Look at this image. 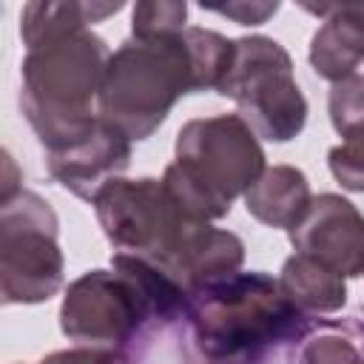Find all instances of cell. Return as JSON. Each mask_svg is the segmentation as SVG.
<instances>
[{"label": "cell", "mask_w": 364, "mask_h": 364, "mask_svg": "<svg viewBox=\"0 0 364 364\" xmlns=\"http://www.w3.org/2000/svg\"><path fill=\"white\" fill-rule=\"evenodd\" d=\"M94 213L117 253L171 276L188 296L239 273L245 242L191 216L162 179H114L94 196Z\"/></svg>", "instance_id": "1"}, {"label": "cell", "mask_w": 364, "mask_h": 364, "mask_svg": "<svg viewBox=\"0 0 364 364\" xmlns=\"http://www.w3.org/2000/svg\"><path fill=\"white\" fill-rule=\"evenodd\" d=\"M307 321L310 316L287 301L279 279L250 270L196 290L179 324L191 364H267Z\"/></svg>", "instance_id": "2"}, {"label": "cell", "mask_w": 364, "mask_h": 364, "mask_svg": "<svg viewBox=\"0 0 364 364\" xmlns=\"http://www.w3.org/2000/svg\"><path fill=\"white\" fill-rule=\"evenodd\" d=\"M188 293L159 267L114 253L111 270H88L74 279L60 304V330L80 347L125 353L151 327L182 321Z\"/></svg>", "instance_id": "3"}, {"label": "cell", "mask_w": 364, "mask_h": 364, "mask_svg": "<svg viewBox=\"0 0 364 364\" xmlns=\"http://www.w3.org/2000/svg\"><path fill=\"white\" fill-rule=\"evenodd\" d=\"M108 57L105 40L91 28L26 51L20 111L46 151L74 142L97 122V97Z\"/></svg>", "instance_id": "4"}, {"label": "cell", "mask_w": 364, "mask_h": 364, "mask_svg": "<svg viewBox=\"0 0 364 364\" xmlns=\"http://www.w3.org/2000/svg\"><path fill=\"white\" fill-rule=\"evenodd\" d=\"M264 168L253 128L239 114H216L179 128L162 182L191 216L213 222L230 213L236 196H245Z\"/></svg>", "instance_id": "5"}, {"label": "cell", "mask_w": 364, "mask_h": 364, "mask_svg": "<svg viewBox=\"0 0 364 364\" xmlns=\"http://www.w3.org/2000/svg\"><path fill=\"white\" fill-rule=\"evenodd\" d=\"M185 28L162 37H128L108 57L97 114L131 142L148 139L168 119L179 97L196 94Z\"/></svg>", "instance_id": "6"}, {"label": "cell", "mask_w": 364, "mask_h": 364, "mask_svg": "<svg viewBox=\"0 0 364 364\" xmlns=\"http://www.w3.org/2000/svg\"><path fill=\"white\" fill-rule=\"evenodd\" d=\"M216 94L233 100L239 117L267 142H290L307 122V100L293 77V60L279 40L264 34L236 40L230 71Z\"/></svg>", "instance_id": "7"}, {"label": "cell", "mask_w": 364, "mask_h": 364, "mask_svg": "<svg viewBox=\"0 0 364 364\" xmlns=\"http://www.w3.org/2000/svg\"><path fill=\"white\" fill-rule=\"evenodd\" d=\"M60 222L34 191L0 196V296L3 304H40L63 287Z\"/></svg>", "instance_id": "8"}, {"label": "cell", "mask_w": 364, "mask_h": 364, "mask_svg": "<svg viewBox=\"0 0 364 364\" xmlns=\"http://www.w3.org/2000/svg\"><path fill=\"white\" fill-rule=\"evenodd\" d=\"M287 236L296 253L324 262L344 279L364 276V216L341 193L313 196L307 213Z\"/></svg>", "instance_id": "9"}, {"label": "cell", "mask_w": 364, "mask_h": 364, "mask_svg": "<svg viewBox=\"0 0 364 364\" xmlns=\"http://www.w3.org/2000/svg\"><path fill=\"white\" fill-rule=\"evenodd\" d=\"M131 165V139L111 122L100 119L74 142L46 151V171L74 196L94 202V196Z\"/></svg>", "instance_id": "10"}, {"label": "cell", "mask_w": 364, "mask_h": 364, "mask_svg": "<svg viewBox=\"0 0 364 364\" xmlns=\"http://www.w3.org/2000/svg\"><path fill=\"white\" fill-rule=\"evenodd\" d=\"M321 20L310 40V65L318 77L341 82L364 63V3H301Z\"/></svg>", "instance_id": "11"}, {"label": "cell", "mask_w": 364, "mask_h": 364, "mask_svg": "<svg viewBox=\"0 0 364 364\" xmlns=\"http://www.w3.org/2000/svg\"><path fill=\"white\" fill-rule=\"evenodd\" d=\"M327 111L341 142L330 148L327 168L347 191L364 193V74L333 82Z\"/></svg>", "instance_id": "12"}, {"label": "cell", "mask_w": 364, "mask_h": 364, "mask_svg": "<svg viewBox=\"0 0 364 364\" xmlns=\"http://www.w3.org/2000/svg\"><path fill=\"white\" fill-rule=\"evenodd\" d=\"M313 202L307 176L293 165H273L264 168V173L245 191V208L247 213L267 225L293 230L299 219L307 213Z\"/></svg>", "instance_id": "13"}, {"label": "cell", "mask_w": 364, "mask_h": 364, "mask_svg": "<svg viewBox=\"0 0 364 364\" xmlns=\"http://www.w3.org/2000/svg\"><path fill=\"white\" fill-rule=\"evenodd\" d=\"M279 287L287 296V301L304 316L336 313L347 304L344 276L304 253H293L282 264Z\"/></svg>", "instance_id": "14"}, {"label": "cell", "mask_w": 364, "mask_h": 364, "mask_svg": "<svg viewBox=\"0 0 364 364\" xmlns=\"http://www.w3.org/2000/svg\"><path fill=\"white\" fill-rule=\"evenodd\" d=\"M290 364H364L358 318H310L290 341Z\"/></svg>", "instance_id": "15"}, {"label": "cell", "mask_w": 364, "mask_h": 364, "mask_svg": "<svg viewBox=\"0 0 364 364\" xmlns=\"http://www.w3.org/2000/svg\"><path fill=\"white\" fill-rule=\"evenodd\" d=\"M122 9V3H77V0H65V3H46V0H34L26 3L20 11V37L28 48L46 46L57 37L65 34H77L85 31L88 23H100L111 14H117Z\"/></svg>", "instance_id": "16"}, {"label": "cell", "mask_w": 364, "mask_h": 364, "mask_svg": "<svg viewBox=\"0 0 364 364\" xmlns=\"http://www.w3.org/2000/svg\"><path fill=\"white\" fill-rule=\"evenodd\" d=\"M188 6L173 0H145L131 11V37H162L185 28Z\"/></svg>", "instance_id": "17"}, {"label": "cell", "mask_w": 364, "mask_h": 364, "mask_svg": "<svg viewBox=\"0 0 364 364\" xmlns=\"http://www.w3.org/2000/svg\"><path fill=\"white\" fill-rule=\"evenodd\" d=\"M37 364H128L125 353L117 350H102V347H71V350H57L40 358Z\"/></svg>", "instance_id": "18"}, {"label": "cell", "mask_w": 364, "mask_h": 364, "mask_svg": "<svg viewBox=\"0 0 364 364\" xmlns=\"http://www.w3.org/2000/svg\"><path fill=\"white\" fill-rule=\"evenodd\" d=\"M202 9L222 14V17H230L239 26H259L270 14L279 11V3H228V6H202Z\"/></svg>", "instance_id": "19"}]
</instances>
